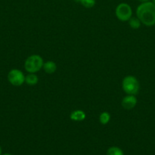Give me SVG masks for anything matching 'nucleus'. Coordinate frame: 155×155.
I'll return each instance as SVG.
<instances>
[{
	"instance_id": "nucleus-8",
	"label": "nucleus",
	"mask_w": 155,
	"mask_h": 155,
	"mask_svg": "<svg viewBox=\"0 0 155 155\" xmlns=\"http://www.w3.org/2000/svg\"><path fill=\"white\" fill-rule=\"evenodd\" d=\"M44 71H45L46 74H53V73L56 72V69H57V66H56V64L55 62L51 61H47L46 63H43V66Z\"/></svg>"
},
{
	"instance_id": "nucleus-14",
	"label": "nucleus",
	"mask_w": 155,
	"mask_h": 155,
	"mask_svg": "<svg viewBox=\"0 0 155 155\" xmlns=\"http://www.w3.org/2000/svg\"><path fill=\"white\" fill-rule=\"evenodd\" d=\"M138 1L141 2L142 3V2H149V1H150V0H138Z\"/></svg>"
},
{
	"instance_id": "nucleus-17",
	"label": "nucleus",
	"mask_w": 155,
	"mask_h": 155,
	"mask_svg": "<svg viewBox=\"0 0 155 155\" xmlns=\"http://www.w3.org/2000/svg\"><path fill=\"white\" fill-rule=\"evenodd\" d=\"M0 155H2V148H1V147H0Z\"/></svg>"
},
{
	"instance_id": "nucleus-15",
	"label": "nucleus",
	"mask_w": 155,
	"mask_h": 155,
	"mask_svg": "<svg viewBox=\"0 0 155 155\" xmlns=\"http://www.w3.org/2000/svg\"><path fill=\"white\" fill-rule=\"evenodd\" d=\"M74 2H81V0H74Z\"/></svg>"
},
{
	"instance_id": "nucleus-7",
	"label": "nucleus",
	"mask_w": 155,
	"mask_h": 155,
	"mask_svg": "<svg viewBox=\"0 0 155 155\" xmlns=\"http://www.w3.org/2000/svg\"><path fill=\"white\" fill-rule=\"evenodd\" d=\"M86 118V114L81 110H74L70 114V119L73 121H83Z\"/></svg>"
},
{
	"instance_id": "nucleus-11",
	"label": "nucleus",
	"mask_w": 155,
	"mask_h": 155,
	"mask_svg": "<svg viewBox=\"0 0 155 155\" xmlns=\"http://www.w3.org/2000/svg\"><path fill=\"white\" fill-rule=\"evenodd\" d=\"M99 120H100V124H103V125H106L110 120V115L108 112H103V113L100 114Z\"/></svg>"
},
{
	"instance_id": "nucleus-13",
	"label": "nucleus",
	"mask_w": 155,
	"mask_h": 155,
	"mask_svg": "<svg viewBox=\"0 0 155 155\" xmlns=\"http://www.w3.org/2000/svg\"><path fill=\"white\" fill-rule=\"evenodd\" d=\"M80 3L84 7L87 8H91L95 5L96 0H81Z\"/></svg>"
},
{
	"instance_id": "nucleus-6",
	"label": "nucleus",
	"mask_w": 155,
	"mask_h": 155,
	"mask_svg": "<svg viewBox=\"0 0 155 155\" xmlns=\"http://www.w3.org/2000/svg\"><path fill=\"white\" fill-rule=\"evenodd\" d=\"M137 104V98L135 95H129L125 97L122 101V106L126 110L133 109Z\"/></svg>"
},
{
	"instance_id": "nucleus-2",
	"label": "nucleus",
	"mask_w": 155,
	"mask_h": 155,
	"mask_svg": "<svg viewBox=\"0 0 155 155\" xmlns=\"http://www.w3.org/2000/svg\"><path fill=\"white\" fill-rule=\"evenodd\" d=\"M122 89L128 95H135L139 92V82L134 76H127L122 80Z\"/></svg>"
},
{
	"instance_id": "nucleus-9",
	"label": "nucleus",
	"mask_w": 155,
	"mask_h": 155,
	"mask_svg": "<svg viewBox=\"0 0 155 155\" xmlns=\"http://www.w3.org/2000/svg\"><path fill=\"white\" fill-rule=\"evenodd\" d=\"M25 82L29 86H34L38 83V77L35 74H28L25 77Z\"/></svg>"
},
{
	"instance_id": "nucleus-3",
	"label": "nucleus",
	"mask_w": 155,
	"mask_h": 155,
	"mask_svg": "<svg viewBox=\"0 0 155 155\" xmlns=\"http://www.w3.org/2000/svg\"><path fill=\"white\" fill-rule=\"evenodd\" d=\"M43 66V60L37 54H33L27 58L24 63V68L26 71L31 74L38 72Z\"/></svg>"
},
{
	"instance_id": "nucleus-18",
	"label": "nucleus",
	"mask_w": 155,
	"mask_h": 155,
	"mask_svg": "<svg viewBox=\"0 0 155 155\" xmlns=\"http://www.w3.org/2000/svg\"><path fill=\"white\" fill-rule=\"evenodd\" d=\"M152 2H153V4H155V0H152Z\"/></svg>"
},
{
	"instance_id": "nucleus-16",
	"label": "nucleus",
	"mask_w": 155,
	"mask_h": 155,
	"mask_svg": "<svg viewBox=\"0 0 155 155\" xmlns=\"http://www.w3.org/2000/svg\"><path fill=\"white\" fill-rule=\"evenodd\" d=\"M2 155H12V154H9V153H5V154H2Z\"/></svg>"
},
{
	"instance_id": "nucleus-5",
	"label": "nucleus",
	"mask_w": 155,
	"mask_h": 155,
	"mask_svg": "<svg viewBox=\"0 0 155 155\" xmlns=\"http://www.w3.org/2000/svg\"><path fill=\"white\" fill-rule=\"evenodd\" d=\"M8 80L13 86H20L25 82V77L21 71L13 69L8 74Z\"/></svg>"
},
{
	"instance_id": "nucleus-10",
	"label": "nucleus",
	"mask_w": 155,
	"mask_h": 155,
	"mask_svg": "<svg viewBox=\"0 0 155 155\" xmlns=\"http://www.w3.org/2000/svg\"><path fill=\"white\" fill-rule=\"evenodd\" d=\"M106 155H124L122 150L118 147H110L107 150Z\"/></svg>"
},
{
	"instance_id": "nucleus-4",
	"label": "nucleus",
	"mask_w": 155,
	"mask_h": 155,
	"mask_svg": "<svg viewBox=\"0 0 155 155\" xmlns=\"http://www.w3.org/2000/svg\"><path fill=\"white\" fill-rule=\"evenodd\" d=\"M115 15L117 18L122 21H129L132 15V10L131 6L127 3H120L115 8Z\"/></svg>"
},
{
	"instance_id": "nucleus-12",
	"label": "nucleus",
	"mask_w": 155,
	"mask_h": 155,
	"mask_svg": "<svg viewBox=\"0 0 155 155\" xmlns=\"http://www.w3.org/2000/svg\"><path fill=\"white\" fill-rule=\"evenodd\" d=\"M141 22L138 18H131L129 19V26L132 29H138L141 27Z\"/></svg>"
},
{
	"instance_id": "nucleus-1",
	"label": "nucleus",
	"mask_w": 155,
	"mask_h": 155,
	"mask_svg": "<svg viewBox=\"0 0 155 155\" xmlns=\"http://www.w3.org/2000/svg\"><path fill=\"white\" fill-rule=\"evenodd\" d=\"M136 15L145 26H153L155 24V4L150 1L142 2L137 8Z\"/></svg>"
}]
</instances>
